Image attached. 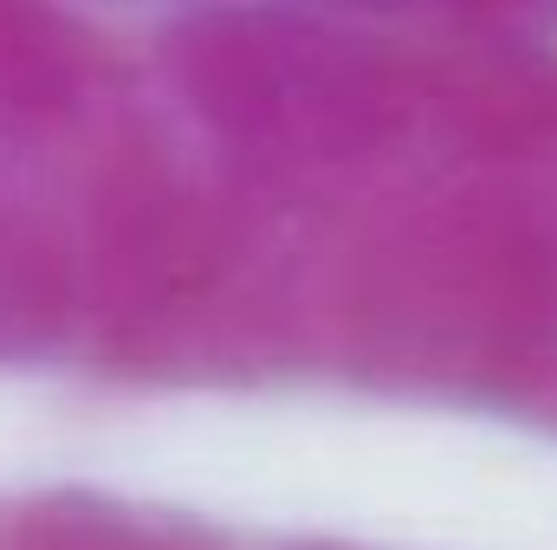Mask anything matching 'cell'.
Here are the masks:
<instances>
[{"label": "cell", "instance_id": "obj_6", "mask_svg": "<svg viewBox=\"0 0 557 550\" xmlns=\"http://www.w3.org/2000/svg\"><path fill=\"white\" fill-rule=\"evenodd\" d=\"M0 550H221L208 532L98 492H46L0 512Z\"/></svg>", "mask_w": 557, "mask_h": 550}, {"label": "cell", "instance_id": "obj_1", "mask_svg": "<svg viewBox=\"0 0 557 550\" xmlns=\"http://www.w3.org/2000/svg\"><path fill=\"white\" fill-rule=\"evenodd\" d=\"M337 317L403 389L519 396L557 370V240L499 195L421 201L357 247Z\"/></svg>", "mask_w": 557, "mask_h": 550}, {"label": "cell", "instance_id": "obj_8", "mask_svg": "<svg viewBox=\"0 0 557 550\" xmlns=\"http://www.w3.org/2000/svg\"><path fill=\"white\" fill-rule=\"evenodd\" d=\"M545 383H552V402H557V370H552V376H545Z\"/></svg>", "mask_w": 557, "mask_h": 550}, {"label": "cell", "instance_id": "obj_5", "mask_svg": "<svg viewBox=\"0 0 557 550\" xmlns=\"http://www.w3.org/2000/svg\"><path fill=\"white\" fill-rule=\"evenodd\" d=\"M78 304V266L65 240L26 208L0 201V363L39 357Z\"/></svg>", "mask_w": 557, "mask_h": 550}, {"label": "cell", "instance_id": "obj_3", "mask_svg": "<svg viewBox=\"0 0 557 550\" xmlns=\"http://www.w3.org/2000/svg\"><path fill=\"white\" fill-rule=\"evenodd\" d=\"M253 240L247 227L162 175L124 182L98 227V304L111 350L131 363H201L234 330H253L247 311Z\"/></svg>", "mask_w": 557, "mask_h": 550}, {"label": "cell", "instance_id": "obj_7", "mask_svg": "<svg viewBox=\"0 0 557 550\" xmlns=\"http://www.w3.org/2000/svg\"><path fill=\"white\" fill-rule=\"evenodd\" d=\"M331 7H363V13H396V7H434V13H454V20H473V26L512 33V39H532V33L557 26V0H331Z\"/></svg>", "mask_w": 557, "mask_h": 550}, {"label": "cell", "instance_id": "obj_9", "mask_svg": "<svg viewBox=\"0 0 557 550\" xmlns=\"http://www.w3.org/2000/svg\"><path fill=\"white\" fill-rule=\"evenodd\" d=\"M311 550H324V545H311Z\"/></svg>", "mask_w": 557, "mask_h": 550}, {"label": "cell", "instance_id": "obj_4", "mask_svg": "<svg viewBox=\"0 0 557 550\" xmlns=\"http://www.w3.org/2000/svg\"><path fill=\"white\" fill-rule=\"evenodd\" d=\"M421 117L467 162H532L557 149V59L506 39L421 72Z\"/></svg>", "mask_w": 557, "mask_h": 550}, {"label": "cell", "instance_id": "obj_2", "mask_svg": "<svg viewBox=\"0 0 557 550\" xmlns=\"http://www.w3.org/2000/svg\"><path fill=\"white\" fill-rule=\"evenodd\" d=\"M169 72L214 142L267 175L357 168L421 117V65L285 7L188 13L169 33Z\"/></svg>", "mask_w": 557, "mask_h": 550}]
</instances>
